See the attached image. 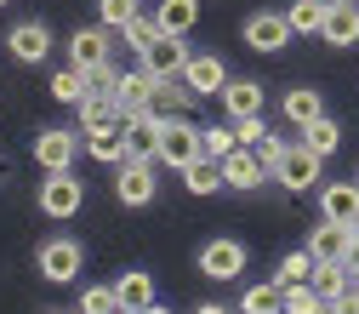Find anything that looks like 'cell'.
Listing matches in <instances>:
<instances>
[{"label": "cell", "instance_id": "cell-10", "mask_svg": "<svg viewBox=\"0 0 359 314\" xmlns=\"http://www.w3.org/2000/svg\"><path fill=\"white\" fill-rule=\"evenodd\" d=\"M183 86H189L194 98H222V86H229V63H222L217 52H189Z\"/></svg>", "mask_w": 359, "mask_h": 314}, {"label": "cell", "instance_id": "cell-32", "mask_svg": "<svg viewBox=\"0 0 359 314\" xmlns=\"http://www.w3.org/2000/svg\"><path fill=\"white\" fill-rule=\"evenodd\" d=\"M274 280H280V286H302V280H313V251H308V246H302V251H285L280 268H274Z\"/></svg>", "mask_w": 359, "mask_h": 314}, {"label": "cell", "instance_id": "cell-1", "mask_svg": "<svg viewBox=\"0 0 359 314\" xmlns=\"http://www.w3.org/2000/svg\"><path fill=\"white\" fill-rule=\"evenodd\" d=\"M200 155H205V143H200V126H194L189 115L160 120V166H165V171H183V166H194Z\"/></svg>", "mask_w": 359, "mask_h": 314}, {"label": "cell", "instance_id": "cell-14", "mask_svg": "<svg viewBox=\"0 0 359 314\" xmlns=\"http://www.w3.org/2000/svg\"><path fill=\"white\" fill-rule=\"evenodd\" d=\"M109 34L114 29H103V23L97 29H74L69 34V63L74 69H103L109 63Z\"/></svg>", "mask_w": 359, "mask_h": 314}, {"label": "cell", "instance_id": "cell-24", "mask_svg": "<svg viewBox=\"0 0 359 314\" xmlns=\"http://www.w3.org/2000/svg\"><path fill=\"white\" fill-rule=\"evenodd\" d=\"M154 23H160V34H189L200 23V0H160Z\"/></svg>", "mask_w": 359, "mask_h": 314}, {"label": "cell", "instance_id": "cell-39", "mask_svg": "<svg viewBox=\"0 0 359 314\" xmlns=\"http://www.w3.org/2000/svg\"><path fill=\"white\" fill-rule=\"evenodd\" d=\"M194 314H234V308H222V303H200Z\"/></svg>", "mask_w": 359, "mask_h": 314}, {"label": "cell", "instance_id": "cell-47", "mask_svg": "<svg viewBox=\"0 0 359 314\" xmlns=\"http://www.w3.org/2000/svg\"><path fill=\"white\" fill-rule=\"evenodd\" d=\"M0 6H6V0H0Z\"/></svg>", "mask_w": 359, "mask_h": 314}, {"label": "cell", "instance_id": "cell-8", "mask_svg": "<svg viewBox=\"0 0 359 314\" xmlns=\"http://www.w3.org/2000/svg\"><path fill=\"white\" fill-rule=\"evenodd\" d=\"M86 149V138H74L69 126H46L34 138V160H40V171H74V155Z\"/></svg>", "mask_w": 359, "mask_h": 314}, {"label": "cell", "instance_id": "cell-22", "mask_svg": "<svg viewBox=\"0 0 359 314\" xmlns=\"http://www.w3.org/2000/svg\"><path fill=\"white\" fill-rule=\"evenodd\" d=\"M114 292H120V308H131V314H143L149 303H160L154 297V275H143V268H126V275L114 280Z\"/></svg>", "mask_w": 359, "mask_h": 314}, {"label": "cell", "instance_id": "cell-36", "mask_svg": "<svg viewBox=\"0 0 359 314\" xmlns=\"http://www.w3.org/2000/svg\"><path fill=\"white\" fill-rule=\"evenodd\" d=\"M97 18H103V29H126L137 18V0H97Z\"/></svg>", "mask_w": 359, "mask_h": 314}, {"label": "cell", "instance_id": "cell-3", "mask_svg": "<svg viewBox=\"0 0 359 314\" xmlns=\"http://www.w3.org/2000/svg\"><path fill=\"white\" fill-rule=\"evenodd\" d=\"M34 206H40V217L63 223V217H74V211L86 206V183H80L74 171H46V177H40V195H34Z\"/></svg>", "mask_w": 359, "mask_h": 314}, {"label": "cell", "instance_id": "cell-4", "mask_svg": "<svg viewBox=\"0 0 359 314\" xmlns=\"http://www.w3.org/2000/svg\"><path fill=\"white\" fill-rule=\"evenodd\" d=\"M320 155H313V149H302V143H285V155L274 160V183L280 189H291V195H308L313 183H320Z\"/></svg>", "mask_w": 359, "mask_h": 314}, {"label": "cell", "instance_id": "cell-16", "mask_svg": "<svg viewBox=\"0 0 359 314\" xmlns=\"http://www.w3.org/2000/svg\"><path fill=\"white\" fill-rule=\"evenodd\" d=\"M320 40H325V46H353V40H359V0H342V6H325Z\"/></svg>", "mask_w": 359, "mask_h": 314}, {"label": "cell", "instance_id": "cell-33", "mask_svg": "<svg viewBox=\"0 0 359 314\" xmlns=\"http://www.w3.org/2000/svg\"><path fill=\"white\" fill-rule=\"evenodd\" d=\"M200 143H205L211 160H222V155L240 149V131H229V126H200Z\"/></svg>", "mask_w": 359, "mask_h": 314}, {"label": "cell", "instance_id": "cell-31", "mask_svg": "<svg viewBox=\"0 0 359 314\" xmlns=\"http://www.w3.org/2000/svg\"><path fill=\"white\" fill-rule=\"evenodd\" d=\"M285 23H291V34H320L325 6H320V0H291V6H285Z\"/></svg>", "mask_w": 359, "mask_h": 314}, {"label": "cell", "instance_id": "cell-34", "mask_svg": "<svg viewBox=\"0 0 359 314\" xmlns=\"http://www.w3.org/2000/svg\"><path fill=\"white\" fill-rule=\"evenodd\" d=\"M285 314H313V308H325V297L313 292V280H302V286H285V303H280Z\"/></svg>", "mask_w": 359, "mask_h": 314}, {"label": "cell", "instance_id": "cell-25", "mask_svg": "<svg viewBox=\"0 0 359 314\" xmlns=\"http://www.w3.org/2000/svg\"><path fill=\"white\" fill-rule=\"evenodd\" d=\"M320 115H325V98L313 92V86H291V92H285V120H291L297 131H302L308 120H320Z\"/></svg>", "mask_w": 359, "mask_h": 314}, {"label": "cell", "instance_id": "cell-30", "mask_svg": "<svg viewBox=\"0 0 359 314\" xmlns=\"http://www.w3.org/2000/svg\"><path fill=\"white\" fill-rule=\"evenodd\" d=\"M280 303H285V286L280 280H262V286H245L240 314H268V308H280Z\"/></svg>", "mask_w": 359, "mask_h": 314}, {"label": "cell", "instance_id": "cell-2", "mask_svg": "<svg viewBox=\"0 0 359 314\" xmlns=\"http://www.w3.org/2000/svg\"><path fill=\"white\" fill-rule=\"evenodd\" d=\"M160 195V160H120L114 166V200L143 211L149 200Z\"/></svg>", "mask_w": 359, "mask_h": 314}, {"label": "cell", "instance_id": "cell-26", "mask_svg": "<svg viewBox=\"0 0 359 314\" xmlns=\"http://www.w3.org/2000/svg\"><path fill=\"white\" fill-rule=\"evenodd\" d=\"M183 189H189V195H217V189H229V183H222V160L200 155L194 166H183Z\"/></svg>", "mask_w": 359, "mask_h": 314}, {"label": "cell", "instance_id": "cell-38", "mask_svg": "<svg viewBox=\"0 0 359 314\" xmlns=\"http://www.w3.org/2000/svg\"><path fill=\"white\" fill-rule=\"evenodd\" d=\"M331 308H337V314H359V286H348V292H342Z\"/></svg>", "mask_w": 359, "mask_h": 314}, {"label": "cell", "instance_id": "cell-13", "mask_svg": "<svg viewBox=\"0 0 359 314\" xmlns=\"http://www.w3.org/2000/svg\"><path fill=\"white\" fill-rule=\"evenodd\" d=\"M262 177H268V160L251 143H240L234 155H222V183H229V189H257Z\"/></svg>", "mask_w": 359, "mask_h": 314}, {"label": "cell", "instance_id": "cell-11", "mask_svg": "<svg viewBox=\"0 0 359 314\" xmlns=\"http://www.w3.org/2000/svg\"><path fill=\"white\" fill-rule=\"evenodd\" d=\"M245 46H251V52H285V46H291L285 12H251V18H245Z\"/></svg>", "mask_w": 359, "mask_h": 314}, {"label": "cell", "instance_id": "cell-17", "mask_svg": "<svg viewBox=\"0 0 359 314\" xmlns=\"http://www.w3.org/2000/svg\"><path fill=\"white\" fill-rule=\"evenodd\" d=\"M189 109H194V92L183 86V74H177V80H154V92H149V115H154V120L189 115Z\"/></svg>", "mask_w": 359, "mask_h": 314}, {"label": "cell", "instance_id": "cell-29", "mask_svg": "<svg viewBox=\"0 0 359 314\" xmlns=\"http://www.w3.org/2000/svg\"><path fill=\"white\" fill-rule=\"evenodd\" d=\"M348 286H353V268L348 263H313V292H320L325 303H337Z\"/></svg>", "mask_w": 359, "mask_h": 314}, {"label": "cell", "instance_id": "cell-43", "mask_svg": "<svg viewBox=\"0 0 359 314\" xmlns=\"http://www.w3.org/2000/svg\"><path fill=\"white\" fill-rule=\"evenodd\" d=\"M52 314H80V308H52Z\"/></svg>", "mask_w": 359, "mask_h": 314}, {"label": "cell", "instance_id": "cell-18", "mask_svg": "<svg viewBox=\"0 0 359 314\" xmlns=\"http://www.w3.org/2000/svg\"><path fill=\"white\" fill-rule=\"evenodd\" d=\"M320 217L353 223V229H359V183H325L320 189Z\"/></svg>", "mask_w": 359, "mask_h": 314}, {"label": "cell", "instance_id": "cell-19", "mask_svg": "<svg viewBox=\"0 0 359 314\" xmlns=\"http://www.w3.org/2000/svg\"><path fill=\"white\" fill-rule=\"evenodd\" d=\"M222 109H229L234 126L240 120H257L262 115V86L257 80H229V86H222Z\"/></svg>", "mask_w": 359, "mask_h": 314}, {"label": "cell", "instance_id": "cell-41", "mask_svg": "<svg viewBox=\"0 0 359 314\" xmlns=\"http://www.w3.org/2000/svg\"><path fill=\"white\" fill-rule=\"evenodd\" d=\"M143 314H171V308H165V303H149V308H143Z\"/></svg>", "mask_w": 359, "mask_h": 314}, {"label": "cell", "instance_id": "cell-23", "mask_svg": "<svg viewBox=\"0 0 359 314\" xmlns=\"http://www.w3.org/2000/svg\"><path fill=\"white\" fill-rule=\"evenodd\" d=\"M154 80H160V74H149L143 63H137V69H120V86H114L120 109H149V92H154Z\"/></svg>", "mask_w": 359, "mask_h": 314}, {"label": "cell", "instance_id": "cell-42", "mask_svg": "<svg viewBox=\"0 0 359 314\" xmlns=\"http://www.w3.org/2000/svg\"><path fill=\"white\" fill-rule=\"evenodd\" d=\"M313 314H337V308H331V303H325V308H313Z\"/></svg>", "mask_w": 359, "mask_h": 314}, {"label": "cell", "instance_id": "cell-35", "mask_svg": "<svg viewBox=\"0 0 359 314\" xmlns=\"http://www.w3.org/2000/svg\"><path fill=\"white\" fill-rule=\"evenodd\" d=\"M114 308H120V292H114V286H86L80 314H114Z\"/></svg>", "mask_w": 359, "mask_h": 314}, {"label": "cell", "instance_id": "cell-27", "mask_svg": "<svg viewBox=\"0 0 359 314\" xmlns=\"http://www.w3.org/2000/svg\"><path fill=\"white\" fill-rule=\"evenodd\" d=\"M52 98H57V103H69V109H80L86 98H92V86H86V69L63 63V69L52 74Z\"/></svg>", "mask_w": 359, "mask_h": 314}, {"label": "cell", "instance_id": "cell-46", "mask_svg": "<svg viewBox=\"0 0 359 314\" xmlns=\"http://www.w3.org/2000/svg\"><path fill=\"white\" fill-rule=\"evenodd\" d=\"M114 314H131V308H114Z\"/></svg>", "mask_w": 359, "mask_h": 314}, {"label": "cell", "instance_id": "cell-7", "mask_svg": "<svg viewBox=\"0 0 359 314\" xmlns=\"http://www.w3.org/2000/svg\"><path fill=\"white\" fill-rule=\"evenodd\" d=\"M137 63H143L149 74H160V80H177L183 63H189V34H154L149 46L137 52Z\"/></svg>", "mask_w": 359, "mask_h": 314}, {"label": "cell", "instance_id": "cell-6", "mask_svg": "<svg viewBox=\"0 0 359 314\" xmlns=\"http://www.w3.org/2000/svg\"><path fill=\"white\" fill-rule=\"evenodd\" d=\"M200 275L205 280H240L245 275V240H234V235L205 240L200 246Z\"/></svg>", "mask_w": 359, "mask_h": 314}, {"label": "cell", "instance_id": "cell-40", "mask_svg": "<svg viewBox=\"0 0 359 314\" xmlns=\"http://www.w3.org/2000/svg\"><path fill=\"white\" fill-rule=\"evenodd\" d=\"M348 268H353V275H359V240H353V251H348Z\"/></svg>", "mask_w": 359, "mask_h": 314}, {"label": "cell", "instance_id": "cell-37", "mask_svg": "<svg viewBox=\"0 0 359 314\" xmlns=\"http://www.w3.org/2000/svg\"><path fill=\"white\" fill-rule=\"evenodd\" d=\"M120 34H126V46H131V52H143V46H149V40H154V34H160V23H154V18H143V12H137V18H131V23H126V29H120Z\"/></svg>", "mask_w": 359, "mask_h": 314}, {"label": "cell", "instance_id": "cell-44", "mask_svg": "<svg viewBox=\"0 0 359 314\" xmlns=\"http://www.w3.org/2000/svg\"><path fill=\"white\" fill-rule=\"evenodd\" d=\"M320 6H342V0H320Z\"/></svg>", "mask_w": 359, "mask_h": 314}, {"label": "cell", "instance_id": "cell-21", "mask_svg": "<svg viewBox=\"0 0 359 314\" xmlns=\"http://www.w3.org/2000/svg\"><path fill=\"white\" fill-rule=\"evenodd\" d=\"M120 120H126V109H120L114 92H92L80 103V131H103V126H120Z\"/></svg>", "mask_w": 359, "mask_h": 314}, {"label": "cell", "instance_id": "cell-5", "mask_svg": "<svg viewBox=\"0 0 359 314\" xmlns=\"http://www.w3.org/2000/svg\"><path fill=\"white\" fill-rule=\"evenodd\" d=\"M34 268H40V275H46V280H74L80 275V268H86V251H80V240H69V235H52L46 246H40L34 251Z\"/></svg>", "mask_w": 359, "mask_h": 314}, {"label": "cell", "instance_id": "cell-20", "mask_svg": "<svg viewBox=\"0 0 359 314\" xmlns=\"http://www.w3.org/2000/svg\"><path fill=\"white\" fill-rule=\"evenodd\" d=\"M80 138H86V155L103 160V166L131 160V155H126V120H120V126H103V131H80Z\"/></svg>", "mask_w": 359, "mask_h": 314}, {"label": "cell", "instance_id": "cell-15", "mask_svg": "<svg viewBox=\"0 0 359 314\" xmlns=\"http://www.w3.org/2000/svg\"><path fill=\"white\" fill-rule=\"evenodd\" d=\"M6 46H12L18 63H46V52H52V29H46V23H12Z\"/></svg>", "mask_w": 359, "mask_h": 314}, {"label": "cell", "instance_id": "cell-45", "mask_svg": "<svg viewBox=\"0 0 359 314\" xmlns=\"http://www.w3.org/2000/svg\"><path fill=\"white\" fill-rule=\"evenodd\" d=\"M268 314H285V308H268Z\"/></svg>", "mask_w": 359, "mask_h": 314}, {"label": "cell", "instance_id": "cell-12", "mask_svg": "<svg viewBox=\"0 0 359 314\" xmlns=\"http://www.w3.org/2000/svg\"><path fill=\"white\" fill-rule=\"evenodd\" d=\"M126 155L131 160H160V120L149 109H126Z\"/></svg>", "mask_w": 359, "mask_h": 314}, {"label": "cell", "instance_id": "cell-28", "mask_svg": "<svg viewBox=\"0 0 359 314\" xmlns=\"http://www.w3.org/2000/svg\"><path fill=\"white\" fill-rule=\"evenodd\" d=\"M337 143H342V126L331 120V115H320V120H308L302 126V149H313V155H337Z\"/></svg>", "mask_w": 359, "mask_h": 314}, {"label": "cell", "instance_id": "cell-9", "mask_svg": "<svg viewBox=\"0 0 359 314\" xmlns=\"http://www.w3.org/2000/svg\"><path fill=\"white\" fill-rule=\"evenodd\" d=\"M353 240H359L353 223H331V217H320V229H308V251H313V263H348Z\"/></svg>", "mask_w": 359, "mask_h": 314}]
</instances>
